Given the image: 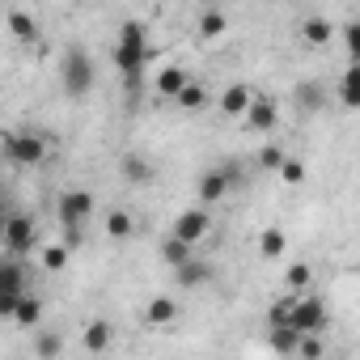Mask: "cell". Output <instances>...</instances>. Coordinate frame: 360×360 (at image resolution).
Instances as JSON below:
<instances>
[{
  "label": "cell",
  "mask_w": 360,
  "mask_h": 360,
  "mask_svg": "<svg viewBox=\"0 0 360 360\" xmlns=\"http://www.w3.org/2000/svg\"><path fill=\"white\" fill-rule=\"evenodd\" d=\"M0 144H5V153H9V161L13 165H39L43 157H47V144H43V136H34V131H13V136H0Z\"/></svg>",
  "instance_id": "3957f363"
},
{
  "label": "cell",
  "mask_w": 360,
  "mask_h": 360,
  "mask_svg": "<svg viewBox=\"0 0 360 360\" xmlns=\"http://www.w3.org/2000/svg\"><path fill=\"white\" fill-rule=\"evenodd\" d=\"M110 339H115V326H110L106 318H94V322H85V330H81L85 352H106V347H110Z\"/></svg>",
  "instance_id": "7c38bea8"
},
{
  "label": "cell",
  "mask_w": 360,
  "mask_h": 360,
  "mask_svg": "<svg viewBox=\"0 0 360 360\" xmlns=\"http://www.w3.org/2000/svg\"><path fill=\"white\" fill-rule=\"evenodd\" d=\"M284 250H288V238H284L280 229H263V233H259V255H263V259H280Z\"/></svg>",
  "instance_id": "7402d4cb"
},
{
  "label": "cell",
  "mask_w": 360,
  "mask_h": 360,
  "mask_svg": "<svg viewBox=\"0 0 360 360\" xmlns=\"http://www.w3.org/2000/svg\"><path fill=\"white\" fill-rule=\"evenodd\" d=\"M0 22H5V9H0Z\"/></svg>",
  "instance_id": "d590c367"
},
{
  "label": "cell",
  "mask_w": 360,
  "mask_h": 360,
  "mask_svg": "<svg viewBox=\"0 0 360 360\" xmlns=\"http://www.w3.org/2000/svg\"><path fill=\"white\" fill-rule=\"evenodd\" d=\"M39 318H43V301H39V297H30V292H22V301L13 305V322H18V326H26V330H34V326H39Z\"/></svg>",
  "instance_id": "9a60e30c"
},
{
  "label": "cell",
  "mask_w": 360,
  "mask_h": 360,
  "mask_svg": "<svg viewBox=\"0 0 360 360\" xmlns=\"http://www.w3.org/2000/svg\"><path fill=\"white\" fill-rule=\"evenodd\" d=\"M94 195L89 191H64L60 195V221H64V233H81V225L94 217Z\"/></svg>",
  "instance_id": "5b68a950"
},
{
  "label": "cell",
  "mask_w": 360,
  "mask_h": 360,
  "mask_svg": "<svg viewBox=\"0 0 360 360\" xmlns=\"http://www.w3.org/2000/svg\"><path fill=\"white\" fill-rule=\"evenodd\" d=\"M131 233H136V221H131L123 208L106 212V238H119V242H123V238H131Z\"/></svg>",
  "instance_id": "44dd1931"
},
{
  "label": "cell",
  "mask_w": 360,
  "mask_h": 360,
  "mask_svg": "<svg viewBox=\"0 0 360 360\" xmlns=\"http://www.w3.org/2000/svg\"><path fill=\"white\" fill-rule=\"evenodd\" d=\"M5 246H9L13 255H26V250L34 246V221L9 212V221H5Z\"/></svg>",
  "instance_id": "9c48e42d"
},
{
  "label": "cell",
  "mask_w": 360,
  "mask_h": 360,
  "mask_svg": "<svg viewBox=\"0 0 360 360\" xmlns=\"http://www.w3.org/2000/svg\"><path fill=\"white\" fill-rule=\"evenodd\" d=\"M204 280H208V267H204V263H195V259L178 267V284H204Z\"/></svg>",
  "instance_id": "f1b7e54d"
},
{
  "label": "cell",
  "mask_w": 360,
  "mask_h": 360,
  "mask_svg": "<svg viewBox=\"0 0 360 360\" xmlns=\"http://www.w3.org/2000/svg\"><path fill=\"white\" fill-rule=\"evenodd\" d=\"M339 94H343V106H356V102H360V98H356V68H347V72H343Z\"/></svg>",
  "instance_id": "d6a6232c"
},
{
  "label": "cell",
  "mask_w": 360,
  "mask_h": 360,
  "mask_svg": "<svg viewBox=\"0 0 360 360\" xmlns=\"http://www.w3.org/2000/svg\"><path fill=\"white\" fill-rule=\"evenodd\" d=\"M161 259H165V263L178 271L183 263H191V246H183L178 238H161Z\"/></svg>",
  "instance_id": "ffe728a7"
},
{
  "label": "cell",
  "mask_w": 360,
  "mask_h": 360,
  "mask_svg": "<svg viewBox=\"0 0 360 360\" xmlns=\"http://www.w3.org/2000/svg\"><path fill=\"white\" fill-rule=\"evenodd\" d=\"M301 34H305L309 47H322V43H330V22H326V18H309V22L301 26Z\"/></svg>",
  "instance_id": "603a6c76"
},
{
  "label": "cell",
  "mask_w": 360,
  "mask_h": 360,
  "mask_svg": "<svg viewBox=\"0 0 360 360\" xmlns=\"http://www.w3.org/2000/svg\"><path fill=\"white\" fill-rule=\"evenodd\" d=\"M250 102H255V89H250V85H229V89L221 94V110H225V115H246Z\"/></svg>",
  "instance_id": "5bb4252c"
},
{
  "label": "cell",
  "mask_w": 360,
  "mask_h": 360,
  "mask_svg": "<svg viewBox=\"0 0 360 360\" xmlns=\"http://www.w3.org/2000/svg\"><path fill=\"white\" fill-rule=\"evenodd\" d=\"M5 22H9V30L18 34V39H39V26H34V18L30 13H22V9H5Z\"/></svg>",
  "instance_id": "ac0fdd59"
},
{
  "label": "cell",
  "mask_w": 360,
  "mask_h": 360,
  "mask_svg": "<svg viewBox=\"0 0 360 360\" xmlns=\"http://www.w3.org/2000/svg\"><path fill=\"white\" fill-rule=\"evenodd\" d=\"M297 339H301V335H297L292 326H271V330H267V343H271L276 356H292V352H297Z\"/></svg>",
  "instance_id": "e0dca14e"
},
{
  "label": "cell",
  "mask_w": 360,
  "mask_h": 360,
  "mask_svg": "<svg viewBox=\"0 0 360 360\" xmlns=\"http://www.w3.org/2000/svg\"><path fill=\"white\" fill-rule=\"evenodd\" d=\"M208 229H212V217H208V208H187L183 217L174 221V233H169V238H178L183 246H195V242H200Z\"/></svg>",
  "instance_id": "52a82bcc"
},
{
  "label": "cell",
  "mask_w": 360,
  "mask_h": 360,
  "mask_svg": "<svg viewBox=\"0 0 360 360\" xmlns=\"http://www.w3.org/2000/svg\"><path fill=\"white\" fill-rule=\"evenodd\" d=\"M292 356H301V360H322V356H326V343H322V335H301Z\"/></svg>",
  "instance_id": "d4e9b609"
},
{
  "label": "cell",
  "mask_w": 360,
  "mask_h": 360,
  "mask_svg": "<svg viewBox=\"0 0 360 360\" xmlns=\"http://www.w3.org/2000/svg\"><path fill=\"white\" fill-rule=\"evenodd\" d=\"M34 352H39V360H60L64 339H60V335H39V339H34Z\"/></svg>",
  "instance_id": "83f0119b"
},
{
  "label": "cell",
  "mask_w": 360,
  "mask_h": 360,
  "mask_svg": "<svg viewBox=\"0 0 360 360\" xmlns=\"http://www.w3.org/2000/svg\"><path fill=\"white\" fill-rule=\"evenodd\" d=\"M280 165H284V148H276V144L259 148V169H280Z\"/></svg>",
  "instance_id": "4dcf8cb0"
},
{
  "label": "cell",
  "mask_w": 360,
  "mask_h": 360,
  "mask_svg": "<svg viewBox=\"0 0 360 360\" xmlns=\"http://www.w3.org/2000/svg\"><path fill=\"white\" fill-rule=\"evenodd\" d=\"M115 64H119V77H127V85L140 81V72L148 64V39H144V26L140 22H123L119 47H115Z\"/></svg>",
  "instance_id": "6da1fadb"
},
{
  "label": "cell",
  "mask_w": 360,
  "mask_h": 360,
  "mask_svg": "<svg viewBox=\"0 0 360 360\" xmlns=\"http://www.w3.org/2000/svg\"><path fill=\"white\" fill-rule=\"evenodd\" d=\"M280 178H284V183H301V178H305V165H301V161H292V157H284Z\"/></svg>",
  "instance_id": "836d02e7"
},
{
  "label": "cell",
  "mask_w": 360,
  "mask_h": 360,
  "mask_svg": "<svg viewBox=\"0 0 360 360\" xmlns=\"http://www.w3.org/2000/svg\"><path fill=\"white\" fill-rule=\"evenodd\" d=\"M229 187H233V169H225V165L204 169V178H200V204H221Z\"/></svg>",
  "instance_id": "ba28073f"
},
{
  "label": "cell",
  "mask_w": 360,
  "mask_h": 360,
  "mask_svg": "<svg viewBox=\"0 0 360 360\" xmlns=\"http://www.w3.org/2000/svg\"><path fill=\"white\" fill-rule=\"evenodd\" d=\"M0 263H5V255H0Z\"/></svg>",
  "instance_id": "8d00e7d4"
},
{
  "label": "cell",
  "mask_w": 360,
  "mask_h": 360,
  "mask_svg": "<svg viewBox=\"0 0 360 360\" xmlns=\"http://www.w3.org/2000/svg\"><path fill=\"white\" fill-rule=\"evenodd\" d=\"M292 102H301V110H318V106L326 102V85H318V81H305V85H297Z\"/></svg>",
  "instance_id": "d6986e66"
},
{
  "label": "cell",
  "mask_w": 360,
  "mask_h": 360,
  "mask_svg": "<svg viewBox=\"0 0 360 360\" xmlns=\"http://www.w3.org/2000/svg\"><path fill=\"white\" fill-rule=\"evenodd\" d=\"M284 284H288V297H301V288L309 284V267H305V263H297V267L284 276Z\"/></svg>",
  "instance_id": "f546056e"
},
{
  "label": "cell",
  "mask_w": 360,
  "mask_h": 360,
  "mask_svg": "<svg viewBox=\"0 0 360 360\" xmlns=\"http://www.w3.org/2000/svg\"><path fill=\"white\" fill-rule=\"evenodd\" d=\"M22 292H26L22 263L5 259V263H0V314H5V318H13V305L22 301Z\"/></svg>",
  "instance_id": "8992f818"
},
{
  "label": "cell",
  "mask_w": 360,
  "mask_h": 360,
  "mask_svg": "<svg viewBox=\"0 0 360 360\" xmlns=\"http://www.w3.org/2000/svg\"><path fill=\"white\" fill-rule=\"evenodd\" d=\"M187 85H191V72H187V68H178V64L157 72V94H161V98H169V102H174L178 94H183Z\"/></svg>",
  "instance_id": "30bf717a"
},
{
  "label": "cell",
  "mask_w": 360,
  "mask_h": 360,
  "mask_svg": "<svg viewBox=\"0 0 360 360\" xmlns=\"http://www.w3.org/2000/svg\"><path fill=\"white\" fill-rule=\"evenodd\" d=\"M326 301H318V297H297V305H292V318H288V326L297 330V335H322L326 330Z\"/></svg>",
  "instance_id": "277c9868"
},
{
  "label": "cell",
  "mask_w": 360,
  "mask_h": 360,
  "mask_svg": "<svg viewBox=\"0 0 360 360\" xmlns=\"http://www.w3.org/2000/svg\"><path fill=\"white\" fill-rule=\"evenodd\" d=\"M195 30H200L204 39H217V34H225V13H221V9H204Z\"/></svg>",
  "instance_id": "cb8c5ba5"
},
{
  "label": "cell",
  "mask_w": 360,
  "mask_h": 360,
  "mask_svg": "<svg viewBox=\"0 0 360 360\" xmlns=\"http://www.w3.org/2000/svg\"><path fill=\"white\" fill-rule=\"evenodd\" d=\"M5 221H9V212H5V208H0V238H5Z\"/></svg>",
  "instance_id": "e575fe53"
},
{
  "label": "cell",
  "mask_w": 360,
  "mask_h": 360,
  "mask_svg": "<svg viewBox=\"0 0 360 360\" xmlns=\"http://www.w3.org/2000/svg\"><path fill=\"white\" fill-rule=\"evenodd\" d=\"M64 263H68V246H47V250H43V267H47V271H60Z\"/></svg>",
  "instance_id": "1f68e13d"
},
{
  "label": "cell",
  "mask_w": 360,
  "mask_h": 360,
  "mask_svg": "<svg viewBox=\"0 0 360 360\" xmlns=\"http://www.w3.org/2000/svg\"><path fill=\"white\" fill-rule=\"evenodd\" d=\"M174 102L183 106V110H204V106H208V94H204V85H195V81H191V85H187L183 94H178Z\"/></svg>",
  "instance_id": "484cf974"
},
{
  "label": "cell",
  "mask_w": 360,
  "mask_h": 360,
  "mask_svg": "<svg viewBox=\"0 0 360 360\" xmlns=\"http://www.w3.org/2000/svg\"><path fill=\"white\" fill-rule=\"evenodd\" d=\"M144 318H148L153 326H165V322H174V318H178V301H174V297H157V301H148Z\"/></svg>",
  "instance_id": "2e32d148"
},
{
  "label": "cell",
  "mask_w": 360,
  "mask_h": 360,
  "mask_svg": "<svg viewBox=\"0 0 360 360\" xmlns=\"http://www.w3.org/2000/svg\"><path fill=\"white\" fill-rule=\"evenodd\" d=\"M60 81H64V94H68V98H85V94L94 89V60H89L85 47H68V51H64Z\"/></svg>",
  "instance_id": "7a4b0ae2"
},
{
  "label": "cell",
  "mask_w": 360,
  "mask_h": 360,
  "mask_svg": "<svg viewBox=\"0 0 360 360\" xmlns=\"http://www.w3.org/2000/svg\"><path fill=\"white\" fill-rule=\"evenodd\" d=\"M292 305H297V297H280V301H271V309H267V322H271V326H288V318H292Z\"/></svg>",
  "instance_id": "4316f807"
},
{
  "label": "cell",
  "mask_w": 360,
  "mask_h": 360,
  "mask_svg": "<svg viewBox=\"0 0 360 360\" xmlns=\"http://www.w3.org/2000/svg\"><path fill=\"white\" fill-rule=\"evenodd\" d=\"M339 360H347V356H339Z\"/></svg>",
  "instance_id": "74e56055"
},
{
  "label": "cell",
  "mask_w": 360,
  "mask_h": 360,
  "mask_svg": "<svg viewBox=\"0 0 360 360\" xmlns=\"http://www.w3.org/2000/svg\"><path fill=\"white\" fill-rule=\"evenodd\" d=\"M119 169H123L127 183H148V178H153V165H148L144 153H123L119 157Z\"/></svg>",
  "instance_id": "4fadbf2b"
},
{
  "label": "cell",
  "mask_w": 360,
  "mask_h": 360,
  "mask_svg": "<svg viewBox=\"0 0 360 360\" xmlns=\"http://www.w3.org/2000/svg\"><path fill=\"white\" fill-rule=\"evenodd\" d=\"M276 119H280V110H276V102H271V98H255V102L246 106V123H250L255 131H271V127H276Z\"/></svg>",
  "instance_id": "8fae6325"
}]
</instances>
